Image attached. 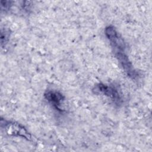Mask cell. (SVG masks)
Masks as SVG:
<instances>
[{"label": "cell", "instance_id": "6da1fadb", "mask_svg": "<svg viewBox=\"0 0 152 152\" xmlns=\"http://www.w3.org/2000/svg\"><path fill=\"white\" fill-rule=\"evenodd\" d=\"M105 34L114 49V53L121 65L130 77L135 76L136 72L134 71L128 57L125 53V44L124 39L116 28L112 26H107L105 28Z\"/></svg>", "mask_w": 152, "mask_h": 152}, {"label": "cell", "instance_id": "7a4b0ae2", "mask_svg": "<svg viewBox=\"0 0 152 152\" xmlns=\"http://www.w3.org/2000/svg\"><path fill=\"white\" fill-rule=\"evenodd\" d=\"M93 91L96 94H102L107 97L116 104H119L121 103V95L118 90L113 86L100 83L95 86Z\"/></svg>", "mask_w": 152, "mask_h": 152}, {"label": "cell", "instance_id": "3957f363", "mask_svg": "<svg viewBox=\"0 0 152 152\" xmlns=\"http://www.w3.org/2000/svg\"><path fill=\"white\" fill-rule=\"evenodd\" d=\"M4 128L7 133L10 135L23 137L27 140H30L31 138V135L19 124L8 122L5 124Z\"/></svg>", "mask_w": 152, "mask_h": 152}, {"label": "cell", "instance_id": "277c9868", "mask_svg": "<svg viewBox=\"0 0 152 152\" xmlns=\"http://www.w3.org/2000/svg\"><path fill=\"white\" fill-rule=\"evenodd\" d=\"M44 96L45 99L58 110L62 111L61 106L64 100V96L58 91L50 90L46 91Z\"/></svg>", "mask_w": 152, "mask_h": 152}, {"label": "cell", "instance_id": "5b68a950", "mask_svg": "<svg viewBox=\"0 0 152 152\" xmlns=\"http://www.w3.org/2000/svg\"><path fill=\"white\" fill-rule=\"evenodd\" d=\"M10 37L9 31L8 30H4V31L1 30V45L2 46L3 44H6L8 42V40Z\"/></svg>", "mask_w": 152, "mask_h": 152}]
</instances>
